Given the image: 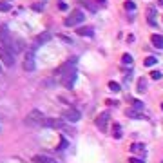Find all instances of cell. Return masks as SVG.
Instances as JSON below:
<instances>
[{
  "mask_svg": "<svg viewBox=\"0 0 163 163\" xmlns=\"http://www.w3.org/2000/svg\"><path fill=\"white\" fill-rule=\"evenodd\" d=\"M44 114H42L40 111H31L27 116H25V120H24V123L25 125H29V127H40V125H44Z\"/></svg>",
  "mask_w": 163,
  "mask_h": 163,
  "instance_id": "2",
  "label": "cell"
},
{
  "mask_svg": "<svg viewBox=\"0 0 163 163\" xmlns=\"http://www.w3.org/2000/svg\"><path fill=\"white\" fill-rule=\"evenodd\" d=\"M109 120H111V116H109V112L105 111V112H102V114L96 118V127L105 132V131H107V122H109Z\"/></svg>",
  "mask_w": 163,
  "mask_h": 163,
  "instance_id": "8",
  "label": "cell"
},
{
  "mask_svg": "<svg viewBox=\"0 0 163 163\" xmlns=\"http://www.w3.org/2000/svg\"><path fill=\"white\" fill-rule=\"evenodd\" d=\"M49 40H51V33H49V31H44V33H40V35L35 38V45L40 47V45H44V44H47Z\"/></svg>",
  "mask_w": 163,
  "mask_h": 163,
  "instance_id": "9",
  "label": "cell"
},
{
  "mask_svg": "<svg viewBox=\"0 0 163 163\" xmlns=\"http://www.w3.org/2000/svg\"><path fill=\"white\" fill-rule=\"evenodd\" d=\"M44 125H45V127H51V129H62V131L67 129L65 120H56V118H45V120H44Z\"/></svg>",
  "mask_w": 163,
  "mask_h": 163,
  "instance_id": "5",
  "label": "cell"
},
{
  "mask_svg": "<svg viewBox=\"0 0 163 163\" xmlns=\"http://www.w3.org/2000/svg\"><path fill=\"white\" fill-rule=\"evenodd\" d=\"M127 116H129V118H143L142 112H140V111H136L134 107H132V109H127Z\"/></svg>",
  "mask_w": 163,
  "mask_h": 163,
  "instance_id": "15",
  "label": "cell"
},
{
  "mask_svg": "<svg viewBox=\"0 0 163 163\" xmlns=\"http://www.w3.org/2000/svg\"><path fill=\"white\" fill-rule=\"evenodd\" d=\"M33 9H35V11H42V9H44V6H36V4H35V6H33Z\"/></svg>",
  "mask_w": 163,
  "mask_h": 163,
  "instance_id": "27",
  "label": "cell"
},
{
  "mask_svg": "<svg viewBox=\"0 0 163 163\" xmlns=\"http://www.w3.org/2000/svg\"><path fill=\"white\" fill-rule=\"evenodd\" d=\"M161 163H163V161H161Z\"/></svg>",
  "mask_w": 163,
  "mask_h": 163,
  "instance_id": "30",
  "label": "cell"
},
{
  "mask_svg": "<svg viewBox=\"0 0 163 163\" xmlns=\"http://www.w3.org/2000/svg\"><path fill=\"white\" fill-rule=\"evenodd\" d=\"M122 62H123V65L131 67V65H132V56H131V55H123V56H122Z\"/></svg>",
  "mask_w": 163,
  "mask_h": 163,
  "instance_id": "18",
  "label": "cell"
},
{
  "mask_svg": "<svg viewBox=\"0 0 163 163\" xmlns=\"http://www.w3.org/2000/svg\"><path fill=\"white\" fill-rule=\"evenodd\" d=\"M109 89H111L112 93H120V91H122V87H120L116 82H109Z\"/></svg>",
  "mask_w": 163,
  "mask_h": 163,
  "instance_id": "19",
  "label": "cell"
},
{
  "mask_svg": "<svg viewBox=\"0 0 163 163\" xmlns=\"http://www.w3.org/2000/svg\"><path fill=\"white\" fill-rule=\"evenodd\" d=\"M33 161H35V163H56L55 160H53V158H47V156H40V154H38V156H35V158H33Z\"/></svg>",
  "mask_w": 163,
  "mask_h": 163,
  "instance_id": "13",
  "label": "cell"
},
{
  "mask_svg": "<svg viewBox=\"0 0 163 163\" xmlns=\"http://www.w3.org/2000/svg\"><path fill=\"white\" fill-rule=\"evenodd\" d=\"M123 6H125V9H127V11H134V9H136V4H134L132 0H127Z\"/></svg>",
  "mask_w": 163,
  "mask_h": 163,
  "instance_id": "21",
  "label": "cell"
},
{
  "mask_svg": "<svg viewBox=\"0 0 163 163\" xmlns=\"http://www.w3.org/2000/svg\"><path fill=\"white\" fill-rule=\"evenodd\" d=\"M35 67H36L35 55H33V51H27V53H25V58H24V69L31 73V71H35Z\"/></svg>",
  "mask_w": 163,
  "mask_h": 163,
  "instance_id": "7",
  "label": "cell"
},
{
  "mask_svg": "<svg viewBox=\"0 0 163 163\" xmlns=\"http://www.w3.org/2000/svg\"><path fill=\"white\" fill-rule=\"evenodd\" d=\"M0 60L4 62L7 67H13L15 65V55L11 49H7L6 45H0Z\"/></svg>",
  "mask_w": 163,
  "mask_h": 163,
  "instance_id": "4",
  "label": "cell"
},
{
  "mask_svg": "<svg viewBox=\"0 0 163 163\" xmlns=\"http://www.w3.org/2000/svg\"><path fill=\"white\" fill-rule=\"evenodd\" d=\"M143 63H145L147 67H152V65H156V63H158V58H156V56H147Z\"/></svg>",
  "mask_w": 163,
  "mask_h": 163,
  "instance_id": "16",
  "label": "cell"
},
{
  "mask_svg": "<svg viewBox=\"0 0 163 163\" xmlns=\"http://www.w3.org/2000/svg\"><path fill=\"white\" fill-rule=\"evenodd\" d=\"M98 2H100V4H105V2H107V0H98Z\"/></svg>",
  "mask_w": 163,
  "mask_h": 163,
  "instance_id": "28",
  "label": "cell"
},
{
  "mask_svg": "<svg viewBox=\"0 0 163 163\" xmlns=\"http://www.w3.org/2000/svg\"><path fill=\"white\" fill-rule=\"evenodd\" d=\"M9 9H11V4L6 2V0H0V11H2V13H7Z\"/></svg>",
  "mask_w": 163,
  "mask_h": 163,
  "instance_id": "17",
  "label": "cell"
},
{
  "mask_svg": "<svg viewBox=\"0 0 163 163\" xmlns=\"http://www.w3.org/2000/svg\"><path fill=\"white\" fill-rule=\"evenodd\" d=\"M63 120H65V122H71V123L78 122V120H80V111H76V109H73V107L65 109V111H63Z\"/></svg>",
  "mask_w": 163,
  "mask_h": 163,
  "instance_id": "6",
  "label": "cell"
},
{
  "mask_svg": "<svg viewBox=\"0 0 163 163\" xmlns=\"http://www.w3.org/2000/svg\"><path fill=\"white\" fill-rule=\"evenodd\" d=\"M161 109H163V103H161Z\"/></svg>",
  "mask_w": 163,
  "mask_h": 163,
  "instance_id": "29",
  "label": "cell"
},
{
  "mask_svg": "<svg viewBox=\"0 0 163 163\" xmlns=\"http://www.w3.org/2000/svg\"><path fill=\"white\" fill-rule=\"evenodd\" d=\"M112 136H114L116 140H120L123 136V131H122V125H120V123H114V125H112Z\"/></svg>",
  "mask_w": 163,
  "mask_h": 163,
  "instance_id": "11",
  "label": "cell"
},
{
  "mask_svg": "<svg viewBox=\"0 0 163 163\" xmlns=\"http://www.w3.org/2000/svg\"><path fill=\"white\" fill-rule=\"evenodd\" d=\"M150 42H152V45L156 47V49H163V35H152L150 36Z\"/></svg>",
  "mask_w": 163,
  "mask_h": 163,
  "instance_id": "10",
  "label": "cell"
},
{
  "mask_svg": "<svg viewBox=\"0 0 163 163\" xmlns=\"http://www.w3.org/2000/svg\"><path fill=\"white\" fill-rule=\"evenodd\" d=\"M83 13H82L80 9H74V11H71V15L63 20V24H65V27H74V25H78V24H82L83 22Z\"/></svg>",
  "mask_w": 163,
  "mask_h": 163,
  "instance_id": "3",
  "label": "cell"
},
{
  "mask_svg": "<svg viewBox=\"0 0 163 163\" xmlns=\"http://www.w3.org/2000/svg\"><path fill=\"white\" fill-rule=\"evenodd\" d=\"M138 93H147V80H145V78H140V80H138Z\"/></svg>",
  "mask_w": 163,
  "mask_h": 163,
  "instance_id": "14",
  "label": "cell"
},
{
  "mask_svg": "<svg viewBox=\"0 0 163 163\" xmlns=\"http://www.w3.org/2000/svg\"><path fill=\"white\" fill-rule=\"evenodd\" d=\"M132 107H134L136 111H140V112H142V111H143V102H138V100H134V102H132Z\"/></svg>",
  "mask_w": 163,
  "mask_h": 163,
  "instance_id": "23",
  "label": "cell"
},
{
  "mask_svg": "<svg viewBox=\"0 0 163 163\" xmlns=\"http://www.w3.org/2000/svg\"><path fill=\"white\" fill-rule=\"evenodd\" d=\"M131 150H132V152H138V150H140V152H145V147H143L142 143H140V145H138V143H134V145L131 147Z\"/></svg>",
  "mask_w": 163,
  "mask_h": 163,
  "instance_id": "22",
  "label": "cell"
},
{
  "mask_svg": "<svg viewBox=\"0 0 163 163\" xmlns=\"http://www.w3.org/2000/svg\"><path fill=\"white\" fill-rule=\"evenodd\" d=\"M78 35H80V36H93V35H94V29L89 27V25H87V27H80V29H78Z\"/></svg>",
  "mask_w": 163,
  "mask_h": 163,
  "instance_id": "12",
  "label": "cell"
},
{
  "mask_svg": "<svg viewBox=\"0 0 163 163\" xmlns=\"http://www.w3.org/2000/svg\"><path fill=\"white\" fill-rule=\"evenodd\" d=\"M63 149H67V140L60 136V143H58V147H56V150H63Z\"/></svg>",
  "mask_w": 163,
  "mask_h": 163,
  "instance_id": "20",
  "label": "cell"
},
{
  "mask_svg": "<svg viewBox=\"0 0 163 163\" xmlns=\"http://www.w3.org/2000/svg\"><path fill=\"white\" fill-rule=\"evenodd\" d=\"M58 7L63 11V9H67V4H65V2H60V4H58Z\"/></svg>",
  "mask_w": 163,
  "mask_h": 163,
  "instance_id": "25",
  "label": "cell"
},
{
  "mask_svg": "<svg viewBox=\"0 0 163 163\" xmlns=\"http://www.w3.org/2000/svg\"><path fill=\"white\" fill-rule=\"evenodd\" d=\"M150 76H152V80H160V78H161V73H160V71H152Z\"/></svg>",
  "mask_w": 163,
  "mask_h": 163,
  "instance_id": "24",
  "label": "cell"
},
{
  "mask_svg": "<svg viewBox=\"0 0 163 163\" xmlns=\"http://www.w3.org/2000/svg\"><path fill=\"white\" fill-rule=\"evenodd\" d=\"M58 74H60L62 83L67 87V89H73L74 87V82H76V58H71L67 60L60 69H58Z\"/></svg>",
  "mask_w": 163,
  "mask_h": 163,
  "instance_id": "1",
  "label": "cell"
},
{
  "mask_svg": "<svg viewBox=\"0 0 163 163\" xmlns=\"http://www.w3.org/2000/svg\"><path fill=\"white\" fill-rule=\"evenodd\" d=\"M129 163H143V161H142V160H136V158H131Z\"/></svg>",
  "mask_w": 163,
  "mask_h": 163,
  "instance_id": "26",
  "label": "cell"
}]
</instances>
